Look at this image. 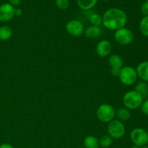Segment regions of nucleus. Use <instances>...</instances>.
<instances>
[{
	"instance_id": "obj_2",
	"label": "nucleus",
	"mask_w": 148,
	"mask_h": 148,
	"mask_svg": "<svg viewBox=\"0 0 148 148\" xmlns=\"http://www.w3.org/2000/svg\"><path fill=\"white\" fill-rule=\"evenodd\" d=\"M143 99L140 93L134 90H130L124 94L123 97V103L125 108L129 110H135L140 108Z\"/></svg>"
},
{
	"instance_id": "obj_15",
	"label": "nucleus",
	"mask_w": 148,
	"mask_h": 148,
	"mask_svg": "<svg viewBox=\"0 0 148 148\" xmlns=\"http://www.w3.org/2000/svg\"><path fill=\"white\" fill-rule=\"evenodd\" d=\"M116 116L120 121L124 122L130 119L131 114H130V110L127 109V108H120L116 111Z\"/></svg>"
},
{
	"instance_id": "obj_26",
	"label": "nucleus",
	"mask_w": 148,
	"mask_h": 148,
	"mask_svg": "<svg viewBox=\"0 0 148 148\" xmlns=\"http://www.w3.org/2000/svg\"><path fill=\"white\" fill-rule=\"evenodd\" d=\"M23 14V10L20 8H15L14 10V15L17 16V17H20Z\"/></svg>"
},
{
	"instance_id": "obj_14",
	"label": "nucleus",
	"mask_w": 148,
	"mask_h": 148,
	"mask_svg": "<svg viewBox=\"0 0 148 148\" xmlns=\"http://www.w3.org/2000/svg\"><path fill=\"white\" fill-rule=\"evenodd\" d=\"M84 146L85 148H99V140L92 135L87 136L84 139Z\"/></svg>"
},
{
	"instance_id": "obj_16",
	"label": "nucleus",
	"mask_w": 148,
	"mask_h": 148,
	"mask_svg": "<svg viewBox=\"0 0 148 148\" xmlns=\"http://www.w3.org/2000/svg\"><path fill=\"white\" fill-rule=\"evenodd\" d=\"M98 0H77L78 7L82 10H89L96 5Z\"/></svg>"
},
{
	"instance_id": "obj_28",
	"label": "nucleus",
	"mask_w": 148,
	"mask_h": 148,
	"mask_svg": "<svg viewBox=\"0 0 148 148\" xmlns=\"http://www.w3.org/2000/svg\"><path fill=\"white\" fill-rule=\"evenodd\" d=\"M131 148H140V147H138V146L134 145V146H132V147Z\"/></svg>"
},
{
	"instance_id": "obj_5",
	"label": "nucleus",
	"mask_w": 148,
	"mask_h": 148,
	"mask_svg": "<svg viewBox=\"0 0 148 148\" xmlns=\"http://www.w3.org/2000/svg\"><path fill=\"white\" fill-rule=\"evenodd\" d=\"M108 135L114 140H119L124 137L125 134V126L124 123L118 119H114L108 123Z\"/></svg>"
},
{
	"instance_id": "obj_1",
	"label": "nucleus",
	"mask_w": 148,
	"mask_h": 148,
	"mask_svg": "<svg viewBox=\"0 0 148 148\" xmlns=\"http://www.w3.org/2000/svg\"><path fill=\"white\" fill-rule=\"evenodd\" d=\"M127 15L124 10L119 8H110L105 12L102 17V24L106 28L117 30L125 27Z\"/></svg>"
},
{
	"instance_id": "obj_13",
	"label": "nucleus",
	"mask_w": 148,
	"mask_h": 148,
	"mask_svg": "<svg viewBox=\"0 0 148 148\" xmlns=\"http://www.w3.org/2000/svg\"><path fill=\"white\" fill-rule=\"evenodd\" d=\"M137 77L142 79V81L148 82V61L141 62L136 68Z\"/></svg>"
},
{
	"instance_id": "obj_29",
	"label": "nucleus",
	"mask_w": 148,
	"mask_h": 148,
	"mask_svg": "<svg viewBox=\"0 0 148 148\" xmlns=\"http://www.w3.org/2000/svg\"><path fill=\"white\" fill-rule=\"evenodd\" d=\"M141 148H148V145H146L143 146V147H142Z\"/></svg>"
},
{
	"instance_id": "obj_19",
	"label": "nucleus",
	"mask_w": 148,
	"mask_h": 148,
	"mask_svg": "<svg viewBox=\"0 0 148 148\" xmlns=\"http://www.w3.org/2000/svg\"><path fill=\"white\" fill-rule=\"evenodd\" d=\"M140 30L143 36L148 38V16H144L140 20Z\"/></svg>"
},
{
	"instance_id": "obj_18",
	"label": "nucleus",
	"mask_w": 148,
	"mask_h": 148,
	"mask_svg": "<svg viewBox=\"0 0 148 148\" xmlns=\"http://www.w3.org/2000/svg\"><path fill=\"white\" fill-rule=\"evenodd\" d=\"M12 36V30L8 25H2L0 27V40L2 41L9 40Z\"/></svg>"
},
{
	"instance_id": "obj_11",
	"label": "nucleus",
	"mask_w": 148,
	"mask_h": 148,
	"mask_svg": "<svg viewBox=\"0 0 148 148\" xmlns=\"http://www.w3.org/2000/svg\"><path fill=\"white\" fill-rule=\"evenodd\" d=\"M112 49L111 43L107 40H102L98 43L95 48L97 55L100 57H106L110 54Z\"/></svg>"
},
{
	"instance_id": "obj_21",
	"label": "nucleus",
	"mask_w": 148,
	"mask_h": 148,
	"mask_svg": "<svg viewBox=\"0 0 148 148\" xmlns=\"http://www.w3.org/2000/svg\"><path fill=\"white\" fill-rule=\"evenodd\" d=\"M90 22L92 25L100 26L102 24V17L99 14L93 13L90 16Z\"/></svg>"
},
{
	"instance_id": "obj_30",
	"label": "nucleus",
	"mask_w": 148,
	"mask_h": 148,
	"mask_svg": "<svg viewBox=\"0 0 148 148\" xmlns=\"http://www.w3.org/2000/svg\"><path fill=\"white\" fill-rule=\"evenodd\" d=\"M102 1H110V0H102Z\"/></svg>"
},
{
	"instance_id": "obj_10",
	"label": "nucleus",
	"mask_w": 148,
	"mask_h": 148,
	"mask_svg": "<svg viewBox=\"0 0 148 148\" xmlns=\"http://www.w3.org/2000/svg\"><path fill=\"white\" fill-rule=\"evenodd\" d=\"M108 64L111 66V73L114 77H118L123 67V60L118 54H112L108 58Z\"/></svg>"
},
{
	"instance_id": "obj_23",
	"label": "nucleus",
	"mask_w": 148,
	"mask_h": 148,
	"mask_svg": "<svg viewBox=\"0 0 148 148\" xmlns=\"http://www.w3.org/2000/svg\"><path fill=\"white\" fill-rule=\"evenodd\" d=\"M140 11H141L143 15L148 16V0H146L142 4Z\"/></svg>"
},
{
	"instance_id": "obj_9",
	"label": "nucleus",
	"mask_w": 148,
	"mask_h": 148,
	"mask_svg": "<svg viewBox=\"0 0 148 148\" xmlns=\"http://www.w3.org/2000/svg\"><path fill=\"white\" fill-rule=\"evenodd\" d=\"M15 8L10 3H4L0 5V22L7 23L13 19Z\"/></svg>"
},
{
	"instance_id": "obj_6",
	"label": "nucleus",
	"mask_w": 148,
	"mask_h": 148,
	"mask_svg": "<svg viewBox=\"0 0 148 148\" xmlns=\"http://www.w3.org/2000/svg\"><path fill=\"white\" fill-rule=\"evenodd\" d=\"M130 138L134 145L142 147L147 145L148 133L144 129L135 128L131 132Z\"/></svg>"
},
{
	"instance_id": "obj_27",
	"label": "nucleus",
	"mask_w": 148,
	"mask_h": 148,
	"mask_svg": "<svg viewBox=\"0 0 148 148\" xmlns=\"http://www.w3.org/2000/svg\"><path fill=\"white\" fill-rule=\"evenodd\" d=\"M0 148H14V147L8 143H3V144L0 145Z\"/></svg>"
},
{
	"instance_id": "obj_25",
	"label": "nucleus",
	"mask_w": 148,
	"mask_h": 148,
	"mask_svg": "<svg viewBox=\"0 0 148 148\" xmlns=\"http://www.w3.org/2000/svg\"><path fill=\"white\" fill-rule=\"evenodd\" d=\"M9 3H10L11 5H12L13 7H15V6H18L19 4L21 2V0H8Z\"/></svg>"
},
{
	"instance_id": "obj_24",
	"label": "nucleus",
	"mask_w": 148,
	"mask_h": 148,
	"mask_svg": "<svg viewBox=\"0 0 148 148\" xmlns=\"http://www.w3.org/2000/svg\"><path fill=\"white\" fill-rule=\"evenodd\" d=\"M140 108H141L142 112L145 115L148 116V99L145 100V101H143L141 106H140Z\"/></svg>"
},
{
	"instance_id": "obj_20",
	"label": "nucleus",
	"mask_w": 148,
	"mask_h": 148,
	"mask_svg": "<svg viewBox=\"0 0 148 148\" xmlns=\"http://www.w3.org/2000/svg\"><path fill=\"white\" fill-rule=\"evenodd\" d=\"M113 143V139L110 137L109 135H105L101 136V138L99 140V145L101 147L103 148H108L112 145Z\"/></svg>"
},
{
	"instance_id": "obj_3",
	"label": "nucleus",
	"mask_w": 148,
	"mask_h": 148,
	"mask_svg": "<svg viewBox=\"0 0 148 148\" xmlns=\"http://www.w3.org/2000/svg\"><path fill=\"white\" fill-rule=\"evenodd\" d=\"M118 77L121 83L127 86L134 85L137 82L138 77L136 69L130 66H123Z\"/></svg>"
},
{
	"instance_id": "obj_17",
	"label": "nucleus",
	"mask_w": 148,
	"mask_h": 148,
	"mask_svg": "<svg viewBox=\"0 0 148 148\" xmlns=\"http://www.w3.org/2000/svg\"><path fill=\"white\" fill-rule=\"evenodd\" d=\"M134 90L137 91L138 93L143 96V98H147L148 97V84L147 82H138L137 85H135L134 88Z\"/></svg>"
},
{
	"instance_id": "obj_7",
	"label": "nucleus",
	"mask_w": 148,
	"mask_h": 148,
	"mask_svg": "<svg viewBox=\"0 0 148 148\" xmlns=\"http://www.w3.org/2000/svg\"><path fill=\"white\" fill-rule=\"evenodd\" d=\"M114 38L120 44L127 46L132 43L134 39V36L131 30L124 27L116 30L114 33Z\"/></svg>"
},
{
	"instance_id": "obj_31",
	"label": "nucleus",
	"mask_w": 148,
	"mask_h": 148,
	"mask_svg": "<svg viewBox=\"0 0 148 148\" xmlns=\"http://www.w3.org/2000/svg\"><path fill=\"white\" fill-rule=\"evenodd\" d=\"M147 133H148V128H147Z\"/></svg>"
},
{
	"instance_id": "obj_8",
	"label": "nucleus",
	"mask_w": 148,
	"mask_h": 148,
	"mask_svg": "<svg viewBox=\"0 0 148 148\" xmlns=\"http://www.w3.org/2000/svg\"><path fill=\"white\" fill-rule=\"evenodd\" d=\"M66 32L73 37H79L84 33L85 27L82 22L78 20H71L65 25Z\"/></svg>"
},
{
	"instance_id": "obj_4",
	"label": "nucleus",
	"mask_w": 148,
	"mask_h": 148,
	"mask_svg": "<svg viewBox=\"0 0 148 148\" xmlns=\"http://www.w3.org/2000/svg\"><path fill=\"white\" fill-rule=\"evenodd\" d=\"M96 116L98 119L101 122L109 123L116 116V110L110 104L103 103L97 109Z\"/></svg>"
},
{
	"instance_id": "obj_22",
	"label": "nucleus",
	"mask_w": 148,
	"mask_h": 148,
	"mask_svg": "<svg viewBox=\"0 0 148 148\" xmlns=\"http://www.w3.org/2000/svg\"><path fill=\"white\" fill-rule=\"evenodd\" d=\"M56 7L62 10H66L69 7V0H55Z\"/></svg>"
},
{
	"instance_id": "obj_12",
	"label": "nucleus",
	"mask_w": 148,
	"mask_h": 148,
	"mask_svg": "<svg viewBox=\"0 0 148 148\" xmlns=\"http://www.w3.org/2000/svg\"><path fill=\"white\" fill-rule=\"evenodd\" d=\"M102 33V29L100 26H95L91 25L85 29L83 34L88 38H97L101 36Z\"/></svg>"
}]
</instances>
